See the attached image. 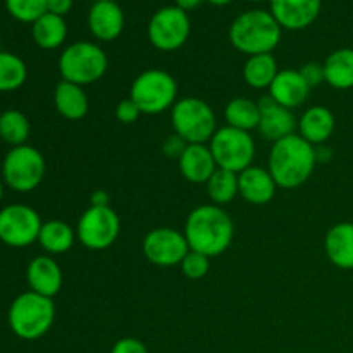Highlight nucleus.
<instances>
[{
    "label": "nucleus",
    "instance_id": "1",
    "mask_svg": "<svg viewBox=\"0 0 353 353\" xmlns=\"http://www.w3.org/2000/svg\"><path fill=\"white\" fill-rule=\"evenodd\" d=\"M190 250L200 252L209 259L224 254L233 243L234 224L230 214L219 205H199L188 214L185 223Z\"/></svg>",
    "mask_w": 353,
    "mask_h": 353
},
{
    "label": "nucleus",
    "instance_id": "2",
    "mask_svg": "<svg viewBox=\"0 0 353 353\" xmlns=\"http://www.w3.org/2000/svg\"><path fill=\"white\" fill-rule=\"evenodd\" d=\"M317 165L316 147L299 133L272 143L268 159V171L278 188L295 190L309 181Z\"/></svg>",
    "mask_w": 353,
    "mask_h": 353
},
{
    "label": "nucleus",
    "instance_id": "3",
    "mask_svg": "<svg viewBox=\"0 0 353 353\" xmlns=\"http://www.w3.org/2000/svg\"><path fill=\"white\" fill-rule=\"evenodd\" d=\"M283 28L271 10L250 9L241 12L230 26V41L245 55L272 54L281 41Z\"/></svg>",
    "mask_w": 353,
    "mask_h": 353
},
{
    "label": "nucleus",
    "instance_id": "4",
    "mask_svg": "<svg viewBox=\"0 0 353 353\" xmlns=\"http://www.w3.org/2000/svg\"><path fill=\"white\" fill-rule=\"evenodd\" d=\"M55 321L54 299L28 292L21 293L12 300L7 314L10 331L19 340L34 341L43 338L52 330Z\"/></svg>",
    "mask_w": 353,
    "mask_h": 353
},
{
    "label": "nucleus",
    "instance_id": "5",
    "mask_svg": "<svg viewBox=\"0 0 353 353\" xmlns=\"http://www.w3.org/2000/svg\"><path fill=\"white\" fill-rule=\"evenodd\" d=\"M109 57L100 45L93 41H76L68 45L59 57L62 81L88 86L105 76Z\"/></svg>",
    "mask_w": 353,
    "mask_h": 353
},
{
    "label": "nucleus",
    "instance_id": "6",
    "mask_svg": "<svg viewBox=\"0 0 353 353\" xmlns=\"http://www.w3.org/2000/svg\"><path fill=\"white\" fill-rule=\"evenodd\" d=\"M130 99L137 103L141 114H162L178 102V83L168 71L148 69L131 83Z\"/></svg>",
    "mask_w": 353,
    "mask_h": 353
},
{
    "label": "nucleus",
    "instance_id": "7",
    "mask_svg": "<svg viewBox=\"0 0 353 353\" xmlns=\"http://www.w3.org/2000/svg\"><path fill=\"white\" fill-rule=\"evenodd\" d=\"M172 130L188 145L209 143L219 128H217L216 112L202 99L186 97L179 99L171 109Z\"/></svg>",
    "mask_w": 353,
    "mask_h": 353
},
{
    "label": "nucleus",
    "instance_id": "8",
    "mask_svg": "<svg viewBox=\"0 0 353 353\" xmlns=\"http://www.w3.org/2000/svg\"><path fill=\"white\" fill-rule=\"evenodd\" d=\"M47 172L43 154L31 145L10 148L2 162V181L17 193H30L41 185Z\"/></svg>",
    "mask_w": 353,
    "mask_h": 353
},
{
    "label": "nucleus",
    "instance_id": "9",
    "mask_svg": "<svg viewBox=\"0 0 353 353\" xmlns=\"http://www.w3.org/2000/svg\"><path fill=\"white\" fill-rule=\"evenodd\" d=\"M209 147L216 159L217 168L240 174L241 171L254 165L257 147L254 137L248 131L231 126L219 128L210 138Z\"/></svg>",
    "mask_w": 353,
    "mask_h": 353
},
{
    "label": "nucleus",
    "instance_id": "10",
    "mask_svg": "<svg viewBox=\"0 0 353 353\" xmlns=\"http://www.w3.org/2000/svg\"><path fill=\"white\" fill-rule=\"evenodd\" d=\"M121 233V219L112 207L90 205L76 226V236L88 250H107L116 243Z\"/></svg>",
    "mask_w": 353,
    "mask_h": 353
},
{
    "label": "nucleus",
    "instance_id": "11",
    "mask_svg": "<svg viewBox=\"0 0 353 353\" xmlns=\"http://www.w3.org/2000/svg\"><path fill=\"white\" fill-rule=\"evenodd\" d=\"M148 40L157 50L174 52L188 41L192 33L188 12L176 6L159 9L148 21Z\"/></svg>",
    "mask_w": 353,
    "mask_h": 353
},
{
    "label": "nucleus",
    "instance_id": "12",
    "mask_svg": "<svg viewBox=\"0 0 353 353\" xmlns=\"http://www.w3.org/2000/svg\"><path fill=\"white\" fill-rule=\"evenodd\" d=\"M41 217L26 203H10L0 209V241L7 247L24 248L38 241Z\"/></svg>",
    "mask_w": 353,
    "mask_h": 353
},
{
    "label": "nucleus",
    "instance_id": "13",
    "mask_svg": "<svg viewBox=\"0 0 353 353\" xmlns=\"http://www.w3.org/2000/svg\"><path fill=\"white\" fill-rule=\"evenodd\" d=\"M141 250L150 264L159 268H174L186 257L190 245L183 231L174 228H155L145 234Z\"/></svg>",
    "mask_w": 353,
    "mask_h": 353
},
{
    "label": "nucleus",
    "instance_id": "14",
    "mask_svg": "<svg viewBox=\"0 0 353 353\" xmlns=\"http://www.w3.org/2000/svg\"><path fill=\"white\" fill-rule=\"evenodd\" d=\"M259 107H261V123H259L257 131L265 140L276 143V141L296 133L299 119L295 117L293 110L279 105L269 95L259 100Z\"/></svg>",
    "mask_w": 353,
    "mask_h": 353
},
{
    "label": "nucleus",
    "instance_id": "15",
    "mask_svg": "<svg viewBox=\"0 0 353 353\" xmlns=\"http://www.w3.org/2000/svg\"><path fill=\"white\" fill-rule=\"evenodd\" d=\"M323 0H271V14L283 30H305L316 23Z\"/></svg>",
    "mask_w": 353,
    "mask_h": 353
},
{
    "label": "nucleus",
    "instance_id": "16",
    "mask_svg": "<svg viewBox=\"0 0 353 353\" xmlns=\"http://www.w3.org/2000/svg\"><path fill=\"white\" fill-rule=\"evenodd\" d=\"M90 33L100 41H114L124 30V12L116 0H95L88 12Z\"/></svg>",
    "mask_w": 353,
    "mask_h": 353
},
{
    "label": "nucleus",
    "instance_id": "17",
    "mask_svg": "<svg viewBox=\"0 0 353 353\" xmlns=\"http://www.w3.org/2000/svg\"><path fill=\"white\" fill-rule=\"evenodd\" d=\"M26 281L31 292L54 299L61 292L64 276L61 265L52 255H38L28 264Z\"/></svg>",
    "mask_w": 353,
    "mask_h": 353
},
{
    "label": "nucleus",
    "instance_id": "18",
    "mask_svg": "<svg viewBox=\"0 0 353 353\" xmlns=\"http://www.w3.org/2000/svg\"><path fill=\"white\" fill-rule=\"evenodd\" d=\"M310 86L307 85L303 76L296 69H283L278 72L272 85L269 86L268 95L279 105L293 110L303 105L310 95Z\"/></svg>",
    "mask_w": 353,
    "mask_h": 353
},
{
    "label": "nucleus",
    "instance_id": "19",
    "mask_svg": "<svg viewBox=\"0 0 353 353\" xmlns=\"http://www.w3.org/2000/svg\"><path fill=\"white\" fill-rule=\"evenodd\" d=\"M276 185L274 178L271 172L259 165H250L248 169L241 171L238 174V192L245 202L252 203V205H265L271 202L276 195Z\"/></svg>",
    "mask_w": 353,
    "mask_h": 353
},
{
    "label": "nucleus",
    "instance_id": "20",
    "mask_svg": "<svg viewBox=\"0 0 353 353\" xmlns=\"http://www.w3.org/2000/svg\"><path fill=\"white\" fill-rule=\"evenodd\" d=\"M179 171L186 181L193 185H205L210 176L217 171L216 159L209 143H192L186 147L178 161Z\"/></svg>",
    "mask_w": 353,
    "mask_h": 353
},
{
    "label": "nucleus",
    "instance_id": "21",
    "mask_svg": "<svg viewBox=\"0 0 353 353\" xmlns=\"http://www.w3.org/2000/svg\"><path fill=\"white\" fill-rule=\"evenodd\" d=\"M336 128V119L334 114L324 105L309 107L305 112L300 116L299 124H296V133L309 141L314 147L324 145L334 133Z\"/></svg>",
    "mask_w": 353,
    "mask_h": 353
},
{
    "label": "nucleus",
    "instance_id": "22",
    "mask_svg": "<svg viewBox=\"0 0 353 353\" xmlns=\"http://www.w3.org/2000/svg\"><path fill=\"white\" fill-rule=\"evenodd\" d=\"M324 252L333 265L352 271L353 269V223H338L324 238Z\"/></svg>",
    "mask_w": 353,
    "mask_h": 353
},
{
    "label": "nucleus",
    "instance_id": "23",
    "mask_svg": "<svg viewBox=\"0 0 353 353\" xmlns=\"http://www.w3.org/2000/svg\"><path fill=\"white\" fill-rule=\"evenodd\" d=\"M55 110L68 121L85 119L90 110V100L85 86L69 81L57 83L54 90Z\"/></svg>",
    "mask_w": 353,
    "mask_h": 353
},
{
    "label": "nucleus",
    "instance_id": "24",
    "mask_svg": "<svg viewBox=\"0 0 353 353\" xmlns=\"http://www.w3.org/2000/svg\"><path fill=\"white\" fill-rule=\"evenodd\" d=\"M78 240L76 230L61 219H52L41 224L38 243L47 255H62L69 252Z\"/></svg>",
    "mask_w": 353,
    "mask_h": 353
},
{
    "label": "nucleus",
    "instance_id": "25",
    "mask_svg": "<svg viewBox=\"0 0 353 353\" xmlns=\"http://www.w3.org/2000/svg\"><path fill=\"white\" fill-rule=\"evenodd\" d=\"M31 37L43 50H55L62 47L68 38V23L64 17L45 12L40 19L31 24Z\"/></svg>",
    "mask_w": 353,
    "mask_h": 353
},
{
    "label": "nucleus",
    "instance_id": "26",
    "mask_svg": "<svg viewBox=\"0 0 353 353\" xmlns=\"http://www.w3.org/2000/svg\"><path fill=\"white\" fill-rule=\"evenodd\" d=\"M326 83L334 90L353 88V48H338L324 61Z\"/></svg>",
    "mask_w": 353,
    "mask_h": 353
},
{
    "label": "nucleus",
    "instance_id": "27",
    "mask_svg": "<svg viewBox=\"0 0 353 353\" xmlns=\"http://www.w3.org/2000/svg\"><path fill=\"white\" fill-rule=\"evenodd\" d=\"M278 72V61L272 54L250 55L243 65L245 83L254 90H269Z\"/></svg>",
    "mask_w": 353,
    "mask_h": 353
},
{
    "label": "nucleus",
    "instance_id": "28",
    "mask_svg": "<svg viewBox=\"0 0 353 353\" xmlns=\"http://www.w3.org/2000/svg\"><path fill=\"white\" fill-rule=\"evenodd\" d=\"M224 121L226 126L236 128L241 131H254L261 123V107L259 102H254L245 97H236L230 100L224 107Z\"/></svg>",
    "mask_w": 353,
    "mask_h": 353
},
{
    "label": "nucleus",
    "instance_id": "29",
    "mask_svg": "<svg viewBox=\"0 0 353 353\" xmlns=\"http://www.w3.org/2000/svg\"><path fill=\"white\" fill-rule=\"evenodd\" d=\"M31 133V124L26 114L17 109L3 110L0 114V140L10 148L26 145Z\"/></svg>",
    "mask_w": 353,
    "mask_h": 353
},
{
    "label": "nucleus",
    "instance_id": "30",
    "mask_svg": "<svg viewBox=\"0 0 353 353\" xmlns=\"http://www.w3.org/2000/svg\"><path fill=\"white\" fill-rule=\"evenodd\" d=\"M205 188L207 195H209L210 202L214 205H226V203L233 202L240 195V192H238V174L217 168V171L205 183Z\"/></svg>",
    "mask_w": 353,
    "mask_h": 353
},
{
    "label": "nucleus",
    "instance_id": "31",
    "mask_svg": "<svg viewBox=\"0 0 353 353\" xmlns=\"http://www.w3.org/2000/svg\"><path fill=\"white\" fill-rule=\"evenodd\" d=\"M28 68L19 55L0 52V93L16 92L26 83Z\"/></svg>",
    "mask_w": 353,
    "mask_h": 353
},
{
    "label": "nucleus",
    "instance_id": "32",
    "mask_svg": "<svg viewBox=\"0 0 353 353\" xmlns=\"http://www.w3.org/2000/svg\"><path fill=\"white\" fill-rule=\"evenodd\" d=\"M6 9L19 23L33 24L47 12V0H6Z\"/></svg>",
    "mask_w": 353,
    "mask_h": 353
},
{
    "label": "nucleus",
    "instance_id": "33",
    "mask_svg": "<svg viewBox=\"0 0 353 353\" xmlns=\"http://www.w3.org/2000/svg\"><path fill=\"white\" fill-rule=\"evenodd\" d=\"M185 278L192 279V281H199V279L205 278L209 274L210 269V259L207 255L200 254V252L190 250L183 262L179 264Z\"/></svg>",
    "mask_w": 353,
    "mask_h": 353
},
{
    "label": "nucleus",
    "instance_id": "34",
    "mask_svg": "<svg viewBox=\"0 0 353 353\" xmlns=\"http://www.w3.org/2000/svg\"><path fill=\"white\" fill-rule=\"evenodd\" d=\"M299 71L310 88H316V86H321L323 83H326L324 65L319 64V62H307V64H303Z\"/></svg>",
    "mask_w": 353,
    "mask_h": 353
},
{
    "label": "nucleus",
    "instance_id": "35",
    "mask_svg": "<svg viewBox=\"0 0 353 353\" xmlns=\"http://www.w3.org/2000/svg\"><path fill=\"white\" fill-rule=\"evenodd\" d=\"M140 116H141V110L138 109V105L130 99V97L121 100V102L116 105V119L119 121L121 124L137 123Z\"/></svg>",
    "mask_w": 353,
    "mask_h": 353
},
{
    "label": "nucleus",
    "instance_id": "36",
    "mask_svg": "<svg viewBox=\"0 0 353 353\" xmlns=\"http://www.w3.org/2000/svg\"><path fill=\"white\" fill-rule=\"evenodd\" d=\"M186 147H188V143H186V141L183 140L181 137H178L176 133L169 134V137L164 140V143H162V150H164V154L168 155L169 159H176V161H179V157H181L183 152L186 150Z\"/></svg>",
    "mask_w": 353,
    "mask_h": 353
},
{
    "label": "nucleus",
    "instance_id": "37",
    "mask_svg": "<svg viewBox=\"0 0 353 353\" xmlns=\"http://www.w3.org/2000/svg\"><path fill=\"white\" fill-rule=\"evenodd\" d=\"M110 353H150V352H148V348L145 347L143 341L137 340V338L126 336V338H121V340H117L116 343H114Z\"/></svg>",
    "mask_w": 353,
    "mask_h": 353
},
{
    "label": "nucleus",
    "instance_id": "38",
    "mask_svg": "<svg viewBox=\"0 0 353 353\" xmlns=\"http://www.w3.org/2000/svg\"><path fill=\"white\" fill-rule=\"evenodd\" d=\"M72 0H47V12L64 17L71 12Z\"/></svg>",
    "mask_w": 353,
    "mask_h": 353
},
{
    "label": "nucleus",
    "instance_id": "39",
    "mask_svg": "<svg viewBox=\"0 0 353 353\" xmlns=\"http://www.w3.org/2000/svg\"><path fill=\"white\" fill-rule=\"evenodd\" d=\"M109 202L110 196L107 195V192H103V190H97V192H93L92 195H90V205L93 207H109Z\"/></svg>",
    "mask_w": 353,
    "mask_h": 353
},
{
    "label": "nucleus",
    "instance_id": "40",
    "mask_svg": "<svg viewBox=\"0 0 353 353\" xmlns=\"http://www.w3.org/2000/svg\"><path fill=\"white\" fill-rule=\"evenodd\" d=\"M202 2L203 0H174V6L179 7V9H183L185 12H188V10L196 9Z\"/></svg>",
    "mask_w": 353,
    "mask_h": 353
},
{
    "label": "nucleus",
    "instance_id": "41",
    "mask_svg": "<svg viewBox=\"0 0 353 353\" xmlns=\"http://www.w3.org/2000/svg\"><path fill=\"white\" fill-rule=\"evenodd\" d=\"M205 2L212 3V6H217V7H224V6H228V3L233 2V0H205Z\"/></svg>",
    "mask_w": 353,
    "mask_h": 353
},
{
    "label": "nucleus",
    "instance_id": "42",
    "mask_svg": "<svg viewBox=\"0 0 353 353\" xmlns=\"http://www.w3.org/2000/svg\"><path fill=\"white\" fill-rule=\"evenodd\" d=\"M3 199V181H0V202Z\"/></svg>",
    "mask_w": 353,
    "mask_h": 353
},
{
    "label": "nucleus",
    "instance_id": "43",
    "mask_svg": "<svg viewBox=\"0 0 353 353\" xmlns=\"http://www.w3.org/2000/svg\"><path fill=\"white\" fill-rule=\"evenodd\" d=\"M248 2H262V0H248Z\"/></svg>",
    "mask_w": 353,
    "mask_h": 353
}]
</instances>
